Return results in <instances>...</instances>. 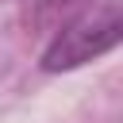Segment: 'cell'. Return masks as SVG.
Here are the masks:
<instances>
[{
	"mask_svg": "<svg viewBox=\"0 0 123 123\" xmlns=\"http://www.w3.org/2000/svg\"><path fill=\"white\" fill-rule=\"evenodd\" d=\"M96 0H23V23L35 31H58L65 19L85 12Z\"/></svg>",
	"mask_w": 123,
	"mask_h": 123,
	"instance_id": "7a4b0ae2",
	"label": "cell"
},
{
	"mask_svg": "<svg viewBox=\"0 0 123 123\" xmlns=\"http://www.w3.org/2000/svg\"><path fill=\"white\" fill-rule=\"evenodd\" d=\"M123 38V19H119V0H96L73 19H65L58 31H50V42L38 54L42 73H69L81 69L104 54H111Z\"/></svg>",
	"mask_w": 123,
	"mask_h": 123,
	"instance_id": "6da1fadb",
	"label": "cell"
}]
</instances>
